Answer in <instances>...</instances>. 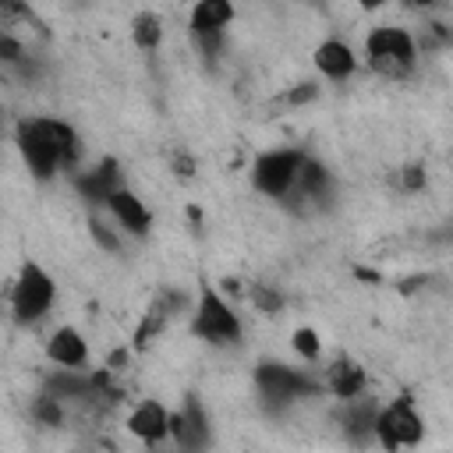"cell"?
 Wrapping results in <instances>:
<instances>
[{"instance_id": "cell-1", "label": "cell", "mask_w": 453, "mask_h": 453, "mask_svg": "<svg viewBox=\"0 0 453 453\" xmlns=\"http://www.w3.org/2000/svg\"><path fill=\"white\" fill-rule=\"evenodd\" d=\"M191 333L198 340L212 343V347H234L244 336L241 315L234 311V304L212 283H205L202 294H198V304H195V315H191Z\"/></svg>"}, {"instance_id": "cell-2", "label": "cell", "mask_w": 453, "mask_h": 453, "mask_svg": "<svg viewBox=\"0 0 453 453\" xmlns=\"http://www.w3.org/2000/svg\"><path fill=\"white\" fill-rule=\"evenodd\" d=\"M365 57H368L372 71H379L386 78H407L418 67V42H414V35L407 28L382 25V28L368 32Z\"/></svg>"}, {"instance_id": "cell-3", "label": "cell", "mask_w": 453, "mask_h": 453, "mask_svg": "<svg viewBox=\"0 0 453 453\" xmlns=\"http://www.w3.org/2000/svg\"><path fill=\"white\" fill-rule=\"evenodd\" d=\"M53 301H57L53 276L39 262H21V269L14 276V287H11V315H14V322L32 326V322L46 319Z\"/></svg>"}, {"instance_id": "cell-4", "label": "cell", "mask_w": 453, "mask_h": 453, "mask_svg": "<svg viewBox=\"0 0 453 453\" xmlns=\"http://www.w3.org/2000/svg\"><path fill=\"white\" fill-rule=\"evenodd\" d=\"M372 435L382 449H393V453L396 449H414L425 435V421H421V414L411 400H393V403L375 411Z\"/></svg>"}, {"instance_id": "cell-5", "label": "cell", "mask_w": 453, "mask_h": 453, "mask_svg": "<svg viewBox=\"0 0 453 453\" xmlns=\"http://www.w3.org/2000/svg\"><path fill=\"white\" fill-rule=\"evenodd\" d=\"M308 152L301 149H269L262 152L255 163H251V184L255 191H262L265 198H287L294 191V180H297V170L304 163Z\"/></svg>"}, {"instance_id": "cell-6", "label": "cell", "mask_w": 453, "mask_h": 453, "mask_svg": "<svg viewBox=\"0 0 453 453\" xmlns=\"http://www.w3.org/2000/svg\"><path fill=\"white\" fill-rule=\"evenodd\" d=\"M14 145H18V156H21V163L28 166V173H32L35 180H53V177L64 170V163H60V156H57V149H53L46 127H42V117H25V120H18V127H14Z\"/></svg>"}, {"instance_id": "cell-7", "label": "cell", "mask_w": 453, "mask_h": 453, "mask_svg": "<svg viewBox=\"0 0 453 453\" xmlns=\"http://www.w3.org/2000/svg\"><path fill=\"white\" fill-rule=\"evenodd\" d=\"M255 382H258V393L269 403H290V400L308 396V393L319 389L304 372H297L290 365H280V361H262L258 372H255Z\"/></svg>"}, {"instance_id": "cell-8", "label": "cell", "mask_w": 453, "mask_h": 453, "mask_svg": "<svg viewBox=\"0 0 453 453\" xmlns=\"http://www.w3.org/2000/svg\"><path fill=\"white\" fill-rule=\"evenodd\" d=\"M170 439L180 449H202L209 446V418L198 396H188L180 411H170Z\"/></svg>"}, {"instance_id": "cell-9", "label": "cell", "mask_w": 453, "mask_h": 453, "mask_svg": "<svg viewBox=\"0 0 453 453\" xmlns=\"http://www.w3.org/2000/svg\"><path fill=\"white\" fill-rule=\"evenodd\" d=\"M106 212L117 219L120 230H127V234H134V237H145V234L152 230V209H149L134 191H127L124 184L106 198Z\"/></svg>"}, {"instance_id": "cell-10", "label": "cell", "mask_w": 453, "mask_h": 453, "mask_svg": "<svg viewBox=\"0 0 453 453\" xmlns=\"http://www.w3.org/2000/svg\"><path fill=\"white\" fill-rule=\"evenodd\" d=\"M127 432L145 446H159L170 435V411L159 400H142L127 414Z\"/></svg>"}, {"instance_id": "cell-11", "label": "cell", "mask_w": 453, "mask_h": 453, "mask_svg": "<svg viewBox=\"0 0 453 453\" xmlns=\"http://www.w3.org/2000/svg\"><path fill=\"white\" fill-rule=\"evenodd\" d=\"M311 64L322 78L329 81H347L354 71H357V53L343 42V39H322L311 53Z\"/></svg>"}, {"instance_id": "cell-12", "label": "cell", "mask_w": 453, "mask_h": 453, "mask_svg": "<svg viewBox=\"0 0 453 453\" xmlns=\"http://www.w3.org/2000/svg\"><path fill=\"white\" fill-rule=\"evenodd\" d=\"M74 188H78V195H81L88 205H106V198L120 188V170H117L113 159H103V163L81 170V173L74 177Z\"/></svg>"}, {"instance_id": "cell-13", "label": "cell", "mask_w": 453, "mask_h": 453, "mask_svg": "<svg viewBox=\"0 0 453 453\" xmlns=\"http://www.w3.org/2000/svg\"><path fill=\"white\" fill-rule=\"evenodd\" d=\"M46 357L53 365H60V368H78L81 372L88 365V343H85V336L74 326H60L46 340Z\"/></svg>"}, {"instance_id": "cell-14", "label": "cell", "mask_w": 453, "mask_h": 453, "mask_svg": "<svg viewBox=\"0 0 453 453\" xmlns=\"http://www.w3.org/2000/svg\"><path fill=\"white\" fill-rule=\"evenodd\" d=\"M230 21H234V0H195L191 18H188V32L191 35L226 32Z\"/></svg>"}, {"instance_id": "cell-15", "label": "cell", "mask_w": 453, "mask_h": 453, "mask_svg": "<svg viewBox=\"0 0 453 453\" xmlns=\"http://www.w3.org/2000/svg\"><path fill=\"white\" fill-rule=\"evenodd\" d=\"M326 386H329L333 396H340V400H354V396H361V393L368 389V375H365V368H361L357 361H350V357H336L333 368H329Z\"/></svg>"}, {"instance_id": "cell-16", "label": "cell", "mask_w": 453, "mask_h": 453, "mask_svg": "<svg viewBox=\"0 0 453 453\" xmlns=\"http://www.w3.org/2000/svg\"><path fill=\"white\" fill-rule=\"evenodd\" d=\"M42 127H46V134H50V142H53V149H57V156H60V163L64 166H74L78 163V131L67 124V120H57V117H42Z\"/></svg>"}, {"instance_id": "cell-17", "label": "cell", "mask_w": 453, "mask_h": 453, "mask_svg": "<svg viewBox=\"0 0 453 453\" xmlns=\"http://www.w3.org/2000/svg\"><path fill=\"white\" fill-rule=\"evenodd\" d=\"M350 407H347V435L354 439V442H368L372 439V425H375V403L372 400H365V393L361 396H354V400H347Z\"/></svg>"}, {"instance_id": "cell-18", "label": "cell", "mask_w": 453, "mask_h": 453, "mask_svg": "<svg viewBox=\"0 0 453 453\" xmlns=\"http://www.w3.org/2000/svg\"><path fill=\"white\" fill-rule=\"evenodd\" d=\"M294 188H297L304 198H322V195L329 191V170H326L322 163H315L311 156H304V163H301V170H297Z\"/></svg>"}, {"instance_id": "cell-19", "label": "cell", "mask_w": 453, "mask_h": 453, "mask_svg": "<svg viewBox=\"0 0 453 453\" xmlns=\"http://www.w3.org/2000/svg\"><path fill=\"white\" fill-rule=\"evenodd\" d=\"M131 42L145 53H152L159 42H163V21L152 14V11H142L131 18Z\"/></svg>"}, {"instance_id": "cell-20", "label": "cell", "mask_w": 453, "mask_h": 453, "mask_svg": "<svg viewBox=\"0 0 453 453\" xmlns=\"http://www.w3.org/2000/svg\"><path fill=\"white\" fill-rule=\"evenodd\" d=\"M290 347H294V354H297L301 361H315V357L322 354V340H319V333H315L311 326H301V329H294V336H290Z\"/></svg>"}, {"instance_id": "cell-21", "label": "cell", "mask_w": 453, "mask_h": 453, "mask_svg": "<svg viewBox=\"0 0 453 453\" xmlns=\"http://www.w3.org/2000/svg\"><path fill=\"white\" fill-rule=\"evenodd\" d=\"M32 414H35V421L39 425H64V403L53 396V393H42L35 403H32Z\"/></svg>"}, {"instance_id": "cell-22", "label": "cell", "mask_w": 453, "mask_h": 453, "mask_svg": "<svg viewBox=\"0 0 453 453\" xmlns=\"http://www.w3.org/2000/svg\"><path fill=\"white\" fill-rule=\"evenodd\" d=\"M21 60H25V46L14 35L0 32V64H21Z\"/></svg>"}, {"instance_id": "cell-23", "label": "cell", "mask_w": 453, "mask_h": 453, "mask_svg": "<svg viewBox=\"0 0 453 453\" xmlns=\"http://www.w3.org/2000/svg\"><path fill=\"white\" fill-rule=\"evenodd\" d=\"M88 230H92V237H96V241H99L106 251H117V248H120L117 234H113V230H110V226H106L99 216H92V219H88Z\"/></svg>"}, {"instance_id": "cell-24", "label": "cell", "mask_w": 453, "mask_h": 453, "mask_svg": "<svg viewBox=\"0 0 453 453\" xmlns=\"http://www.w3.org/2000/svg\"><path fill=\"white\" fill-rule=\"evenodd\" d=\"M251 301H255L262 311H276V308L283 304V297H280V294H273V290H265L262 283H255V287H251Z\"/></svg>"}, {"instance_id": "cell-25", "label": "cell", "mask_w": 453, "mask_h": 453, "mask_svg": "<svg viewBox=\"0 0 453 453\" xmlns=\"http://www.w3.org/2000/svg\"><path fill=\"white\" fill-rule=\"evenodd\" d=\"M315 96H319V85H315V81H301L287 99H290V103H308V99H315Z\"/></svg>"}, {"instance_id": "cell-26", "label": "cell", "mask_w": 453, "mask_h": 453, "mask_svg": "<svg viewBox=\"0 0 453 453\" xmlns=\"http://www.w3.org/2000/svg\"><path fill=\"white\" fill-rule=\"evenodd\" d=\"M400 180H403V188H421L425 173H421V166H407V170H400Z\"/></svg>"}, {"instance_id": "cell-27", "label": "cell", "mask_w": 453, "mask_h": 453, "mask_svg": "<svg viewBox=\"0 0 453 453\" xmlns=\"http://www.w3.org/2000/svg\"><path fill=\"white\" fill-rule=\"evenodd\" d=\"M0 11L4 14H18V18H28V7L21 0H0Z\"/></svg>"}, {"instance_id": "cell-28", "label": "cell", "mask_w": 453, "mask_h": 453, "mask_svg": "<svg viewBox=\"0 0 453 453\" xmlns=\"http://www.w3.org/2000/svg\"><path fill=\"white\" fill-rule=\"evenodd\" d=\"M442 0H403V7L407 11H432V7H439Z\"/></svg>"}, {"instance_id": "cell-29", "label": "cell", "mask_w": 453, "mask_h": 453, "mask_svg": "<svg viewBox=\"0 0 453 453\" xmlns=\"http://www.w3.org/2000/svg\"><path fill=\"white\" fill-rule=\"evenodd\" d=\"M389 0H357V7L361 11H379V7H386Z\"/></svg>"}, {"instance_id": "cell-30", "label": "cell", "mask_w": 453, "mask_h": 453, "mask_svg": "<svg viewBox=\"0 0 453 453\" xmlns=\"http://www.w3.org/2000/svg\"><path fill=\"white\" fill-rule=\"evenodd\" d=\"M0 124H4V110H0Z\"/></svg>"}]
</instances>
